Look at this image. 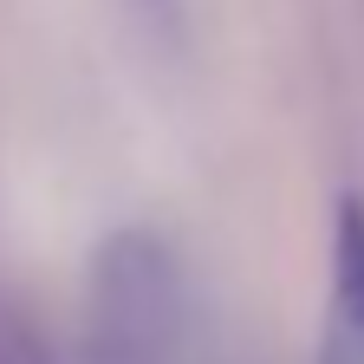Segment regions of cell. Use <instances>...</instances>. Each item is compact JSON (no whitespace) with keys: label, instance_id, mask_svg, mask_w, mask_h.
Returning <instances> with one entry per match:
<instances>
[{"label":"cell","instance_id":"obj_1","mask_svg":"<svg viewBox=\"0 0 364 364\" xmlns=\"http://www.w3.org/2000/svg\"><path fill=\"white\" fill-rule=\"evenodd\" d=\"M189 332V287L156 235H111L91 280V345L98 364H176Z\"/></svg>","mask_w":364,"mask_h":364},{"label":"cell","instance_id":"obj_2","mask_svg":"<svg viewBox=\"0 0 364 364\" xmlns=\"http://www.w3.org/2000/svg\"><path fill=\"white\" fill-rule=\"evenodd\" d=\"M318 364H364V202L345 196L332 221V299Z\"/></svg>","mask_w":364,"mask_h":364},{"label":"cell","instance_id":"obj_3","mask_svg":"<svg viewBox=\"0 0 364 364\" xmlns=\"http://www.w3.org/2000/svg\"><path fill=\"white\" fill-rule=\"evenodd\" d=\"M0 364H53L39 326H33L20 306H7V299H0Z\"/></svg>","mask_w":364,"mask_h":364}]
</instances>
